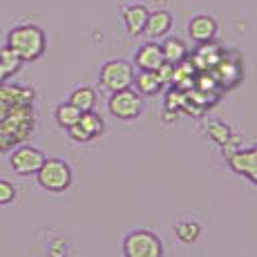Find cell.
<instances>
[{
    "label": "cell",
    "mask_w": 257,
    "mask_h": 257,
    "mask_svg": "<svg viewBox=\"0 0 257 257\" xmlns=\"http://www.w3.org/2000/svg\"><path fill=\"white\" fill-rule=\"evenodd\" d=\"M7 78H9V76H7V72H5L3 67H0V85H3V83L7 81Z\"/></svg>",
    "instance_id": "484cf974"
},
{
    "label": "cell",
    "mask_w": 257,
    "mask_h": 257,
    "mask_svg": "<svg viewBox=\"0 0 257 257\" xmlns=\"http://www.w3.org/2000/svg\"><path fill=\"white\" fill-rule=\"evenodd\" d=\"M210 72L221 87H235L244 76V67H241V61L237 54H221L219 63Z\"/></svg>",
    "instance_id": "ba28073f"
},
{
    "label": "cell",
    "mask_w": 257,
    "mask_h": 257,
    "mask_svg": "<svg viewBox=\"0 0 257 257\" xmlns=\"http://www.w3.org/2000/svg\"><path fill=\"white\" fill-rule=\"evenodd\" d=\"M170 29H172V14L166 12V9H161V12H152L150 16H148L143 34L148 36V41H159V38L168 36Z\"/></svg>",
    "instance_id": "7c38bea8"
},
{
    "label": "cell",
    "mask_w": 257,
    "mask_h": 257,
    "mask_svg": "<svg viewBox=\"0 0 257 257\" xmlns=\"http://www.w3.org/2000/svg\"><path fill=\"white\" fill-rule=\"evenodd\" d=\"M45 159H47L45 152L38 150V148L18 146L16 150L12 152V157H9V166H12V170L16 172V175L27 177V175H36Z\"/></svg>",
    "instance_id": "8992f818"
},
{
    "label": "cell",
    "mask_w": 257,
    "mask_h": 257,
    "mask_svg": "<svg viewBox=\"0 0 257 257\" xmlns=\"http://www.w3.org/2000/svg\"><path fill=\"white\" fill-rule=\"evenodd\" d=\"M161 63H164V54H161V45H157V41H150V43H146V45H141L139 52L135 54V65L139 67V70L157 72Z\"/></svg>",
    "instance_id": "8fae6325"
},
{
    "label": "cell",
    "mask_w": 257,
    "mask_h": 257,
    "mask_svg": "<svg viewBox=\"0 0 257 257\" xmlns=\"http://www.w3.org/2000/svg\"><path fill=\"white\" fill-rule=\"evenodd\" d=\"M204 132L208 135V139L210 141H215L217 146H224L226 141L233 137V132H230V127L226 125V123H221V121H208L204 125Z\"/></svg>",
    "instance_id": "ffe728a7"
},
{
    "label": "cell",
    "mask_w": 257,
    "mask_h": 257,
    "mask_svg": "<svg viewBox=\"0 0 257 257\" xmlns=\"http://www.w3.org/2000/svg\"><path fill=\"white\" fill-rule=\"evenodd\" d=\"M132 85H137V92L141 96H155V94L161 92V81L157 76V72H146V70H139V74L135 76Z\"/></svg>",
    "instance_id": "9a60e30c"
},
{
    "label": "cell",
    "mask_w": 257,
    "mask_h": 257,
    "mask_svg": "<svg viewBox=\"0 0 257 257\" xmlns=\"http://www.w3.org/2000/svg\"><path fill=\"white\" fill-rule=\"evenodd\" d=\"M7 47H12L18 56L23 58V63H32L36 58L43 56L47 47V38L45 32L36 25H21L14 27L7 34Z\"/></svg>",
    "instance_id": "6da1fadb"
},
{
    "label": "cell",
    "mask_w": 257,
    "mask_h": 257,
    "mask_svg": "<svg viewBox=\"0 0 257 257\" xmlns=\"http://www.w3.org/2000/svg\"><path fill=\"white\" fill-rule=\"evenodd\" d=\"M188 34L195 43H208L215 38L217 34V23L212 16H206V14H199L195 16L190 23H188Z\"/></svg>",
    "instance_id": "4fadbf2b"
},
{
    "label": "cell",
    "mask_w": 257,
    "mask_h": 257,
    "mask_svg": "<svg viewBox=\"0 0 257 257\" xmlns=\"http://www.w3.org/2000/svg\"><path fill=\"white\" fill-rule=\"evenodd\" d=\"M125 257H164V244L152 230H135L123 239Z\"/></svg>",
    "instance_id": "277c9868"
},
{
    "label": "cell",
    "mask_w": 257,
    "mask_h": 257,
    "mask_svg": "<svg viewBox=\"0 0 257 257\" xmlns=\"http://www.w3.org/2000/svg\"><path fill=\"white\" fill-rule=\"evenodd\" d=\"M161 54H164V61L172 63V65H179L181 61L188 58V47L181 38H166L164 45H161Z\"/></svg>",
    "instance_id": "2e32d148"
},
{
    "label": "cell",
    "mask_w": 257,
    "mask_h": 257,
    "mask_svg": "<svg viewBox=\"0 0 257 257\" xmlns=\"http://www.w3.org/2000/svg\"><path fill=\"white\" fill-rule=\"evenodd\" d=\"M38 186L47 192H63L72 186V168L63 159H45L36 172Z\"/></svg>",
    "instance_id": "7a4b0ae2"
},
{
    "label": "cell",
    "mask_w": 257,
    "mask_h": 257,
    "mask_svg": "<svg viewBox=\"0 0 257 257\" xmlns=\"http://www.w3.org/2000/svg\"><path fill=\"white\" fill-rule=\"evenodd\" d=\"M70 103L74 107H78L81 112H90L96 105V92L92 87H76L70 94Z\"/></svg>",
    "instance_id": "e0dca14e"
},
{
    "label": "cell",
    "mask_w": 257,
    "mask_h": 257,
    "mask_svg": "<svg viewBox=\"0 0 257 257\" xmlns=\"http://www.w3.org/2000/svg\"><path fill=\"white\" fill-rule=\"evenodd\" d=\"M175 235L179 237L184 244H192V241H197L199 239V235H201V226L197 224V221H192V219H181L179 224L175 226Z\"/></svg>",
    "instance_id": "d6986e66"
},
{
    "label": "cell",
    "mask_w": 257,
    "mask_h": 257,
    "mask_svg": "<svg viewBox=\"0 0 257 257\" xmlns=\"http://www.w3.org/2000/svg\"><path fill=\"white\" fill-rule=\"evenodd\" d=\"M21 65H23V58L18 56L12 47L5 45L3 49H0V67L7 72V76H14V74L21 70Z\"/></svg>",
    "instance_id": "44dd1931"
},
{
    "label": "cell",
    "mask_w": 257,
    "mask_h": 257,
    "mask_svg": "<svg viewBox=\"0 0 257 257\" xmlns=\"http://www.w3.org/2000/svg\"><path fill=\"white\" fill-rule=\"evenodd\" d=\"M78 118H81V110H78V107H74L70 101L61 103V105L56 107V123L61 127H65V130H70L72 125H76Z\"/></svg>",
    "instance_id": "ac0fdd59"
},
{
    "label": "cell",
    "mask_w": 257,
    "mask_h": 257,
    "mask_svg": "<svg viewBox=\"0 0 257 257\" xmlns=\"http://www.w3.org/2000/svg\"><path fill=\"white\" fill-rule=\"evenodd\" d=\"M16 199V188H14L12 181L0 179V206H7Z\"/></svg>",
    "instance_id": "7402d4cb"
},
{
    "label": "cell",
    "mask_w": 257,
    "mask_h": 257,
    "mask_svg": "<svg viewBox=\"0 0 257 257\" xmlns=\"http://www.w3.org/2000/svg\"><path fill=\"white\" fill-rule=\"evenodd\" d=\"M65 244L63 241H54L52 248H49V257H65Z\"/></svg>",
    "instance_id": "cb8c5ba5"
},
{
    "label": "cell",
    "mask_w": 257,
    "mask_h": 257,
    "mask_svg": "<svg viewBox=\"0 0 257 257\" xmlns=\"http://www.w3.org/2000/svg\"><path fill=\"white\" fill-rule=\"evenodd\" d=\"M175 116H177V112H172V114H170V110L166 107V112H164V121H166V123H170V121H175Z\"/></svg>",
    "instance_id": "d4e9b609"
},
{
    "label": "cell",
    "mask_w": 257,
    "mask_h": 257,
    "mask_svg": "<svg viewBox=\"0 0 257 257\" xmlns=\"http://www.w3.org/2000/svg\"><path fill=\"white\" fill-rule=\"evenodd\" d=\"M228 164L235 172L248 177L253 184H257V146L248 148V150H241L239 148L235 155L228 157Z\"/></svg>",
    "instance_id": "9c48e42d"
},
{
    "label": "cell",
    "mask_w": 257,
    "mask_h": 257,
    "mask_svg": "<svg viewBox=\"0 0 257 257\" xmlns=\"http://www.w3.org/2000/svg\"><path fill=\"white\" fill-rule=\"evenodd\" d=\"M105 125H103V118L96 114L94 110L90 112H81V118H78L76 125H72L70 130V139L76 141V143H87V141H94L96 137L103 135Z\"/></svg>",
    "instance_id": "52a82bcc"
},
{
    "label": "cell",
    "mask_w": 257,
    "mask_h": 257,
    "mask_svg": "<svg viewBox=\"0 0 257 257\" xmlns=\"http://www.w3.org/2000/svg\"><path fill=\"white\" fill-rule=\"evenodd\" d=\"M148 12L143 5H130V7L123 9V23H125V29L130 36H141L143 29H146V23H148Z\"/></svg>",
    "instance_id": "5bb4252c"
},
{
    "label": "cell",
    "mask_w": 257,
    "mask_h": 257,
    "mask_svg": "<svg viewBox=\"0 0 257 257\" xmlns=\"http://www.w3.org/2000/svg\"><path fill=\"white\" fill-rule=\"evenodd\" d=\"M221 49L215 45L212 41L208 43H199V49H197L195 54H192V58H190V63L195 65V70L197 72H210L212 67L219 63V58H221Z\"/></svg>",
    "instance_id": "30bf717a"
},
{
    "label": "cell",
    "mask_w": 257,
    "mask_h": 257,
    "mask_svg": "<svg viewBox=\"0 0 257 257\" xmlns=\"http://www.w3.org/2000/svg\"><path fill=\"white\" fill-rule=\"evenodd\" d=\"M132 81H135V67L127 61H121V58L107 61L105 65L101 67V74H98L101 90L107 94L127 90V87H132Z\"/></svg>",
    "instance_id": "3957f363"
},
{
    "label": "cell",
    "mask_w": 257,
    "mask_h": 257,
    "mask_svg": "<svg viewBox=\"0 0 257 257\" xmlns=\"http://www.w3.org/2000/svg\"><path fill=\"white\" fill-rule=\"evenodd\" d=\"M107 110L114 118L121 121H132L143 112V98L139 92H135L132 87L121 92L110 94V101H107Z\"/></svg>",
    "instance_id": "5b68a950"
},
{
    "label": "cell",
    "mask_w": 257,
    "mask_h": 257,
    "mask_svg": "<svg viewBox=\"0 0 257 257\" xmlns=\"http://www.w3.org/2000/svg\"><path fill=\"white\" fill-rule=\"evenodd\" d=\"M157 76H159L161 85H172V76H175V65L172 63H161L159 70H157Z\"/></svg>",
    "instance_id": "603a6c76"
}]
</instances>
